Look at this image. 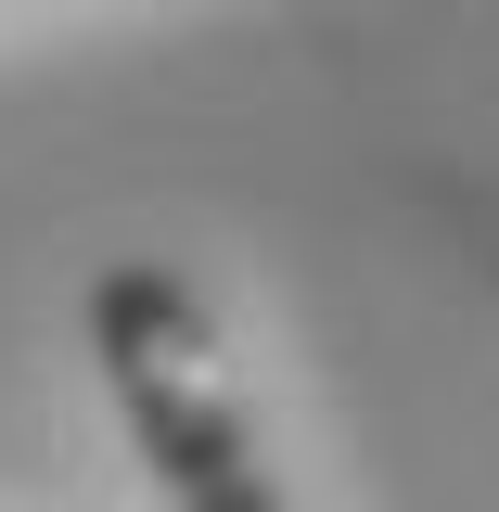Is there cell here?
<instances>
[{
	"mask_svg": "<svg viewBox=\"0 0 499 512\" xmlns=\"http://www.w3.org/2000/svg\"><path fill=\"white\" fill-rule=\"evenodd\" d=\"M90 359L116 384V423L167 512H295L269 448H256L244 384H231V346L180 269H154V256L103 269L90 282Z\"/></svg>",
	"mask_w": 499,
	"mask_h": 512,
	"instance_id": "cell-1",
	"label": "cell"
}]
</instances>
